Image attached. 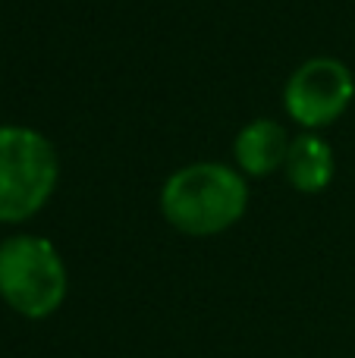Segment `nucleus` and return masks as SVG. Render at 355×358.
<instances>
[{"label":"nucleus","mask_w":355,"mask_h":358,"mask_svg":"<svg viewBox=\"0 0 355 358\" xmlns=\"http://www.w3.org/2000/svg\"><path fill=\"white\" fill-rule=\"evenodd\" d=\"M249 210V179L220 161H195L161 185V214L176 233L208 239L233 229Z\"/></svg>","instance_id":"obj_1"},{"label":"nucleus","mask_w":355,"mask_h":358,"mask_svg":"<svg viewBox=\"0 0 355 358\" xmlns=\"http://www.w3.org/2000/svg\"><path fill=\"white\" fill-rule=\"evenodd\" d=\"M66 292L69 273L50 239L19 233L0 242V299L16 315L44 321L60 311Z\"/></svg>","instance_id":"obj_2"},{"label":"nucleus","mask_w":355,"mask_h":358,"mask_svg":"<svg viewBox=\"0 0 355 358\" xmlns=\"http://www.w3.org/2000/svg\"><path fill=\"white\" fill-rule=\"evenodd\" d=\"M60 182V157L44 132L0 126V223L35 217Z\"/></svg>","instance_id":"obj_3"},{"label":"nucleus","mask_w":355,"mask_h":358,"mask_svg":"<svg viewBox=\"0 0 355 358\" xmlns=\"http://www.w3.org/2000/svg\"><path fill=\"white\" fill-rule=\"evenodd\" d=\"M355 98V76L337 57H312L293 69L283 88V107L305 132L333 126Z\"/></svg>","instance_id":"obj_4"},{"label":"nucleus","mask_w":355,"mask_h":358,"mask_svg":"<svg viewBox=\"0 0 355 358\" xmlns=\"http://www.w3.org/2000/svg\"><path fill=\"white\" fill-rule=\"evenodd\" d=\"M289 142L293 138L287 136L277 120L270 117H258L252 123H245L242 129L233 138V161H236V170L245 179H264L277 170H283L289 155Z\"/></svg>","instance_id":"obj_5"},{"label":"nucleus","mask_w":355,"mask_h":358,"mask_svg":"<svg viewBox=\"0 0 355 358\" xmlns=\"http://www.w3.org/2000/svg\"><path fill=\"white\" fill-rule=\"evenodd\" d=\"M289 185L302 195H321L327 185L333 182L337 173V161H333V148L321 132H302L289 142V155L283 164Z\"/></svg>","instance_id":"obj_6"}]
</instances>
